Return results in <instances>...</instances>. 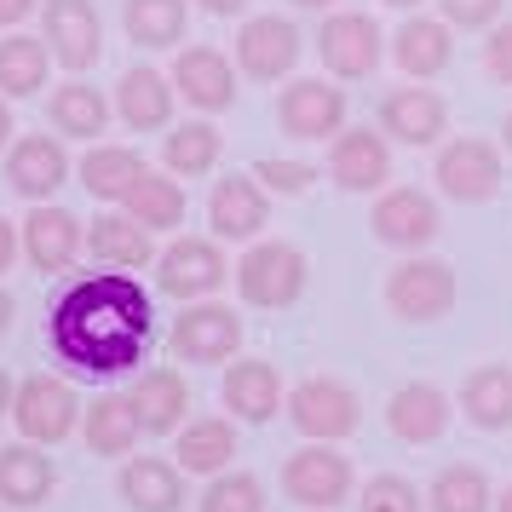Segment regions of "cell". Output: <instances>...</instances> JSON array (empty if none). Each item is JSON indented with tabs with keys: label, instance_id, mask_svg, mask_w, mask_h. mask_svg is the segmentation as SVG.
Masks as SVG:
<instances>
[{
	"label": "cell",
	"instance_id": "603a6c76",
	"mask_svg": "<svg viewBox=\"0 0 512 512\" xmlns=\"http://www.w3.org/2000/svg\"><path fill=\"white\" fill-rule=\"evenodd\" d=\"M116 116L133 133H162L167 121H173V75L150 70V64L127 70L116 81Z\"/></svg>",
	"mask_w": 512,
	"mask_h": 512
},
{
	"label": "cell",
	"instance_id": "4316f807",
	"mask_svg": "<svg viewBox=\"0 0 512 512\" xmlns=\"http://www.w3.org/2000/svg\"><path fill=\"white\" fill-rule=\"evenodd\" d=\"M133 415H139V426L150 438L179 432V420L190 415V386L173 369H150L139 386H133Z\"/></svg>",
	"mask_w": 512,
	"mask_h": 512
},
{
	"label": "cell",
	"instance_id": "cb8c5ba5",
	"mask_svg": "<svg viewBox=\"0 0 512 512\" xmlns=\"http://www.w3.org/2000/svg\"><path fill=\"white\" fill-rule=\"evenodd\" d=\"M116 489L133 512H179V501H185V466L162 461V455H139V461L121 466Z\"/></svg>",
	"mask_w": 512,
	"mask_h": 512
},
{
	"label": "cell",
	"instance_id": "74e56055",
	"mask_svg": "<svg viewBox=\"0 0 512 512\" xmlns=\"http://www.w3.org/2000/svg\"><path fill=\"white\" fill-rule=\"evenodd\" d=\"M162 162H167V173H179V179H202V173H213V162H219V133H213L208 121L173 127L162 139Z\"/></svg>",
	"mask_w": 512,
	"mask_h": 512
},
{
	"label": "cell",
	"instance_id": "e0dca14e",
	"mask_svg": "<svg viewBox=\"0 0 512 512\" xmlns=\"http://www.w3.org/2000/svg\"><path fill=\"white\" fill-rule=\"evenodd\" d=\"M173 87H179V98H190L208 116L213 110H231L236 104V64L213 47H185L173 58Z\"/></svg>",
	"mask_w": 512,
	"mask_h": 512
},
{
	"label": "cell",
	"instance_id": "7bdbcfd3",
	"mask_svg": "<svg viewBox=\"0 0 512 512\" xmlns=\"http://www.w3.org/2000/svg\"><path fill=\"white\" fill-rule=\"evenodd\" d=\"M484 70L495 75V81H507V87H512V24L489 29V41H484Z\"/></svg>",
	"mask_w": 512,
	"mask_h": 512
},
{
	"label": "cell",
	"instance_id": "44dd1931",
	"mask_svg": "<svg viewBox=\"0 0 512 512\" xmlns=\"http://www.w3.org/2000/svg\"><path fill=\"white\" fill-rule=\"evenodd\" d=\"M225 409L236 420H248V426H265V420L288 409V397H282V374L277 363H265V357H248V363H231L225 369Z\"/></svg>",
	"mask_w": 512,
	"mask_h": 512
},
{
	"label": "cell",
	"instance_id": "836d02e7",
	"mask_svg": "<svg viewBox=\"0 0 512 512\" xmlns=\"http://www.w3.org/2000/svg\"><path fill=\"white\" fill-rule=\"evenodd\" d=\"M110 98L98 93V87H87L81 75L75 81H64L58 93H52V127L58 133H75V139H98L104 127H110Z\"/></svg>",
	"mask_w": 512,
	"mask_h": 512
},
{
	"label": "cell",
	"instance_id": "4fadbf2b",
	"mask_svg": "<svg viewBox=\"0 0 512 512\" xmlns=\"http://www.w3.org/2000/svg\"><path fill=\"white\" fill-rule=\"evenodd\" d=\"M47 47L64 70H93L104 58V24H98L93 0H47Z\"/></svg>",
	"mask_w": 512,
	"mask_h": 512
},
{
	"label": "cell",
	"instance_id": "f5cc1de1",
	"mask_svg": "<svg viewBox=\"0 0 512 512\" xmlns=\"http://www.w3.org/2000/svg\"><path fill=\"white\" fill-rule=\"evenodd\" d=\"M501 139H507V150H512V116H507V121H501Z\"/></svg>",
	"mask_w": 512,
	"mask_h": 512
},
{
	"label": "cell",
	"instance_id": "c3c4849f",
	"mask_svg": "<svg viewBox=\"0 0 512 512\" xmlns=\"http://www.w3.org/2000/svg\"><path fill=\"white\" fill-rule=\"evenodd\" d=\"M12 144V110H6V98H0V150Z\"/></svg>",
	"mask_w": 512,
	"mask_h": 512
},
{
	"label": "cell",
	"instance_id": "8992f818",
	"mask_svg": "<svg viewBox=\"0 0 512 512\" xmlns=\"http://www.w3.org/2000/svg\"><path fill=\"white\" fill-rule=\"evenodd\" d=\"M75 415H81V403H75L70 380H58V374H24L18 380L12 420L29 443H64L75 432Z\"/></svg>",
	"mask_w": 512,
	"mask_h": 512
},
{
	"label": "cell",
	"instance_id": "f546056e",
	"mask_svg": "<svg viewBox=\"0 0 512 512\" xmlns=\"http://www.w3.org/2000/svg\"><path fill=\"white\" fill-rule=\"evenodd\" d=\"M52 47L41 35H6L0 41V98H29L47 87Z\"/></svg>",
	"mask_w": 512,
	"mask_h": 512
},
{
	"label": "cell",
	"instance_id": "7402d4cb",
	"mask_svg": "<svg viewBox=\"0 0 512 512\" xmlns=\"http://www.w3.org/2000/svg\"><path fill=\"white\" fill-rule=\"evenodd\" d=\"M449 392H438V386H426V380H415V386H397L392 403H386V426H392V438L403 443H438L443 432H449Z\"/></svg>",
	"mask_w": 512,
	"mask_h": 512
},
{
	"label": "cell",
	"instance_id": "816d5d0a",
	"mask_svg": "<svg viewBox=\"0 0 512 512\" xmlns=\"http://www.w3.org/2000/svg\"><path fill=\"white\" fill-rule=\"evenodd\" d=\"M294 6H305V12H317V6H334V0H294Z\"/></svg>",
	"mask_w": 512,
	"mask_h": 512
},
{
	"label": "cell",
	"instance_id": "5b68a950",
	"mask_svg": "<svg viewBox=\"0 0 512 512\" xmlns=\"http://www.w3.org/2000/svg\"><path fill=\"white\" fill-rule=\"evenodd\" d=\"M455 294H461V282H455V265H443V259H403L386 277V305L403 323H438L455 305Z\"/></svg>",
	"mask_w": 512,
	"mask_h": 512
},
{
	"label": "cell",
	"instance_id": "ee69618b",
	"mask_svg": "<svg viewBox=\"0 0 512 512\" xmlns=\"http://www.w3.org/2000/svg\"><path fill=\"white\" fill-rule=\"evenodd\" d=\"M18 254H24V236H18V225L0 219V271H12V259Z\"/></svg>",
	"mask_w": 512,
	"mask_h": 512
},
{
	"label": "cell",
	"instance_id": "d4e9b609",
	"mask_svg": "<svg viewBox=\"0 0 512 512\" xmlns=\"http://www.w3.org/2000/svg\"><path fill=\"white\" fill-rule=\"evenodd\" d=\"M150 225H139L133 213H98L93 231H87V248H93V259H104V265H116V271H139V265H150L156 259V242H150Z\"/></svg>",
	"mask_w": 512,
	"mask_h": 512
},
{
	"label": "cell",
	"instance_id": "6da1fadb",
	"mask_svg": "<svg viewBox=\"0 0 512 512\" xmlns=\"http://www.w3.org/2000/svg\"><path fill=\"white\" fill-rule=\"evenodd\" d=\"M150 334H156L150 294L133 282V271H116V265L70 282L47 317L52 357L87 380L133 374L150 351Z\"/></svg>",
	"mask_w": 512,
	"mask_h": 512
},
{
	"label": "cell",
	"instance_id": "e575fe53",
	"mask_svg": "<svg viewBox=\"0 0 512 512\" xmlns=\"http://www.w3.org/2000/svg\"><path fill=\"white\" fill-rule=\"evenodd\" d=\"M144 438L133 397H98L87 403V449L93 455H133V443Z\"/></svg>",
	"mask_w": 512,
	"mask_h": 512
},
{
	"label": "cell",
	"instance_id": "f1b7e54d",
	"mask_svg": "<svg viewBox=\"0 0 512 512\" xmlns=\"http://www.w3.org/2000/svg\"><path fill=\"white\" fill-rule=\"evenodd\" d=\"M449 52H455V41H449V24H438V18H409V24L392 35L397 70L415 75V81L449 70Z\"/></svg>",
	"mask_w": 512,
	"mask_h": 512
},
{
	"label": "cell",
	"instance_id": "3957f363",
	"mask_svg": "<svg viewBox=\"0 0 512 512\" xmlns=\"http://www.w3.org/2000/svg\"><path fill=\"white\" fill-rule=\"evenodd\" d=\"M282 495L305 512H334L351 501V461L334 443H305L282 466Z\"/></svg>",
	"mask_w": 512,
	"mask_h": 512
},
{
	"label": "cell",
	"instance_id": "bcb514c9",
	"mask_svg": "<svg viewBox=\"0 0 512 512\" xmlns=\"http://www.w3.org/2000/svg\"><path fill=\"white\" fill-rule=\"evenodd\" d=\"M248 0H202V12H213V18H236Z\"/></svg>",
	"mask_w": 512,
	"mask_h": 512
},
{
	"label": "cell",
	"instance_id": "d6986e66",
	"mask_svg": "<svg viewBox=\"0 0 512 512\" xmlns=\"http://www.w3.org/2000/svg\"><path fill=\"white\" fill-rule=\"evenodd\" d=\"M64 179H70V156H64V144L58 139L29 133V139L12 144V156H6V185L18 190L24 202H47Z\"/></svg>",
	"mask_w": 512,
	"mask_h": 512
},
{
	"label": "cell",
	"instance_id": "f6af8a7d",
	"mask_svg": "<svg viewBox=\"0 0 512 512\" xmlns=\"http://www.w3.org/2000/svg\"><path fill=\"white\" fill-rule=\"evenodd\" d=\"M41 0H0V29H12V24H24L29 12H35Z\"/></svg>",
	"mask_w": 512,
	"mask_h": 512
},
{
	"label": "cell",
	"instance_id": "1f68e13d",
	"mask_svg": "<svg viewBox=\"0 0 512 512\" xmlns=\"http://www.w3.org/2000/svg\"><path fill=\"white\" fill-rule=\"evenodd\" d=\"M139 150H127V144H98V150H87L81 156V185H87V196H98V202H121L127 190L139 185Z\"/></svg>",
	"mask_w": 512,
	"mask_h": 512
},
{
	"label": "cell",
	"instance_id": "ba28073f",
	"mask_svg": "<svg viewBox=\"0 0 512 512\" xmlns=\"http://www.w3.org/2000/svg\"><path fill=\"white\" fill-rule=\"evenodd\" d=\"M369 225H374V236H380L386 248H403V254H415V248H426V242H438L443 213H438V202H432L426 190L397 185V190H386V196L374 202Z\"/></svg>",
	"mask_w": 512,
	"mask_h": 512
},
{
	"label": "cell",
	"instance_id": "f35d334b",
	"mask_svg": "<svg viewBox=\"0 0 512 512\" xmlns=\"http://www.w3.org/2000/svg\"><path fill=\"white\" fill-rule=\"evenodd\" d=\"M196 512H265V489L254 472H213Z\"/></svg>",
	"mask_w": 512,
	"mask_h": 512
},
{
	"label": "cell",
	"instance_id": "ab89813d",
	"mask_svg": "<svg viewBox=\"0 0 512 512\" xmlns=\"http://www.w3.org/2000/svg\"><path fill=\"white\" fill-rule=\"evenodd\" d=\"M357 512H426V495H420L409 478H397V472H380L363 484V501Z\"/></svg>",
	"mask_w": 512,
	"mask_h": 512
},
{
	"label": "cell",
	"instance_id": "8fae6325",
	"mask_svg": "<svg viewBox=\"0 0 512 512\" xmlns=\"http://www.w3.org/2000/svg\"><path fill=\"white\" fill-rule=\"evenodd\" d=\"M317 52H323V64L340 81H363V75L380 70V24H374L369 12H334L323 29H317Z\"/></svg>",
	"mask_w": 512,
	"mask_h": 512
},
{
	"label": "cell",
	"instance_id": "f907efd6",
	"mask_svg": "<svg viewBox=\"0 0 512 512\" xmlns=\"http://www.w3.org/2000/svg\"><path fill=\"white\" fill-rule=\"evenodd\" d=\"M495 512H512V484L501 489V501H495Z\"/></svg>",
	"mask_w": 512,
	"mask_h": 512
},
{
	"label": "cell",
	"instance_id": "b9f144b4",
	"mask_svg": "<svg viewBox=\"0 0 512 512\" xmlns=\"http://www.w3.org/2000/svg\"><path fill=\"white\" fill-rule=\"evenodd\" d=\"M438 12L455 29H489L501 18V0H438Z\"/></svg>",
	"mask_w": 512,
	"mask_h": 512
},
{
	"label": "cell",
	"instance_id": "d590c367",
	"mask_svg": "<svg viewBox=\"0 0 512 512\" xmlns=\"http://www.w3.org/2000/svg\"><path fill=\"white\" fill-rule=\"evenodd\" d=\"M121 24H127V41H139V47H179L190 6L185 0H127Z\"/></svg>",
	"mask_w": 512,
	"mask_h": 512
},
{
	"label": "cell",
	"instance_id": "4dcf8cb0",
	"mask_svg": "<svg viewBox=\"0 0 512 512\" xmlns=\"http://www.w3.org/2000/svg\"><path fill=\"white\" fill-rule=\"evenodd\" d=\"M121 208L133 213L139 225H150V231H179V225H185V185H179V179H167V173H150V167H144L139 185L121 196Z\"/></svg>",
	"mask_w": 512,
	"mask_h": 512
},
{
	"label": "cell",
	"instance_id": "30bf717a",
	"mask_svg": "<svg viewBox=\"0 0 512 512\" xmlns=\"http://www.w3.org/2000/svg\"><path fill=\"white\" fill-rule=\"evenodd\" d=\"M432 179L449 202H489L501 190V156L489 139H455L438 150V167Z\"/></svg>",
	"mask_w": 512,
	"mask_h": 512
},
{
	"label": "cell",
	"instance_id": "7c38bea8",
	"mask_svg": "<svg viewBox=\"0 0 512 512\" xmlns=\"http://www.w3.org/2000/svg\"><path fill=\"white\" fill-rule=\"evenodd\" d=\"M328 179L340 190H351V196L380 190L392 179L386 133H374V127H340V133H334V150H328Z\"/></svg>",
	"mask_w": 512,
	"mask_h": 512
},
{
	"label": "cell",
	"instance_id": "9a60e30c",
	"mask_svg": "<svg viewBox=\"0 0 512 512\" xmlns=\"http://www.w3.org/2000/svg\"><path fill=\"white\" fill-rule=\"evenodd\" d=\"M242 346V317L231 305H190L185 317L173 323V351L185 363H225Z\"/></svg>",
	"mask_w": 512,
	"mask_h": 512
},
{
	"label": "cell",
	"instance_id": "ac0fdd59",
	"mask_svg": "<svg viewBox=\"0 0 512 512\" xmlns=\"http://www.w3.org/2000/svg\"><path fill=\"white\" fill-rule=\"evenodd\" d=\"M81 219L70 208H52V202H35L24 219V259L35 271H70L75 254H81Z\"/></svg>",
	"mask_w": 512,
	"mask_h": 512
},
{
	"label": "cell",
	"instance_id": "83f0119b",
	"mask_svg": "<svg viewBox=\"0 0 512 512\" xmlns=\"http://www.w3.org/2000/svg\"><path fill=\"white\" fill-rule=\"evenodd\" d=\"M461 415L478 432H507L512 426V369L507 363H484L466 374L461 386Z\"/></svg>",
	"mask_w": 512,
	"mask_h": 512
},
{
	"label": "cell",
	"instance_id": "277c9868",
	"mask_svg": "<svg viewBox=\"0 0 512 512\" xmlns=\"http://www.w3.org/2000/svg\"><path fill=\"white\" fill-rule=\"evenodd\" d=\"M288 420H294L311 443H340L363 426V403H357V392H351L346 380L317 374V380H300V386L288 392Z\"/></svg>",
	"mask_w": 512,
	"mask_h": 512
},
{
	"label": "cell",
	"instance_id": "7dc6e473",
	"mask_svg": "<svg viewBox=\"0 0 512 512\" xmlns=\"http://www.w3.org/2000/svg\"><path fill=\"white\" fill-rule=\"evenodd\" d=\"M12 397H18V386H12V374L0 369V415H12Z\"/></svg>",
	"mask_w": 512,
	"mask_h": 512
},
{
	"label": "cell",
	"instance_id": "ffe728a7",
	"mask_svg": "<svg viewBox=\"0 0 512 512\" xmlns=\"http://www.w3.org/2000/svg\"><path fill=\"white\" fill-rule=\"evenodd\" d=\"M208 219H213V231L225 236V242H248V236H259V225L271 219L265 185H259L254 173H231V179H219L213 196H208Z\"/></svg>",
	"mask_w": 512,
	"mask_h": 512
},
{
	"label": "cell",
	"instance_id": "8d00e7d4",
	"mask_svg": "<svg viewBox=\"0 0 512 512\" xmlns=\"http://www.w3.org/2000/svg\"><path fill=\"white\" fill-rule=\"evenodd\" d=\"M426 512H495V489H489L484 466H443L426 489Z\"/></svg>",
	"mask_w": 512,
	"mask_h": 512
},
{
	"label": "cell",
	"instance_id": "d6a6232c",
	"mask_svg": "<svg viewBox=\"0 0 512 512\" xmlns=\"http://www.w3.org/2000/svg\"><path fill=\"white\" fill-rule=\"evenodd\" d=\"M236 455V426L225 415H208V420H190L185 432H179V466L185 472H202V478H213V472H225Z\"/></svg>",
	"mask_w": 512,
	"mask_h": 512
},
{
	"label": "cell",
	"instance_id": "484cf974",
	"mask_svg": "<svg viewBox=\"0 0 512 512\" xmlns=\"http://www.w3.org/2000/svg\"><path fill=\"white\" fill-rule=\"evenodd\" d=\"M58 484V466L52 455H41L35 443H12V449H0V501L6 507H41Z\"/></svg>",
	"mask_w": 512,
	"mask_h": 512
},
{
	"label": "cell",
	"instance_id": "5bb4252c",
	"mask_svg": "<svg viewBox=\"0 0 512 512\" xmlns=\"http://www.w3.org/2000/svg\"><path fill=\"white\" fill-rule=\"evenodd\" d=\"M300 47L305 41L288 18H248L236 35V70L254 75V81H282L300 64Z\"/></svg>",
	"mask_w": 512,
	"mask_h": 512
},
{
	"label": "cell",
	"instance_id": "681fc988",
	"mask_svg": "<svg viewBox=\"0 0 512 512\" xmlns=\"http://www.w3.org/2000/svg\"><path fill=\"white\" fill-rule=\"evenodd\" d=\"M6 328H12V294L0 288V334H6Z\"/></svg>",
	"mask_w": 512,
	"mask_h": 512
},
{
	"label": "cell",
	"instance_id": "db71d44e",
	"mask_svg": "<svg viewBox=\"0 0 512 512\" xmlns=\"http://www.w3.org/2000/svg\"><path fill=\"white\" fill-rule=\"evenodd\" d=\"M386 6H420V0H386Z\"/></svg>",
	"mask_w": 512,
	"mask_h": 512
},
{
	"label": "cell",
	"instance_id": "7a4b0ae2",
	"mask_svg": "<svg viewBox=\"0 0 512 512\" xmlns=\"http://www.w3.org/2000/svg\"><path fill=\"white\" fill-rule=\"evenodd\" d=\"M305 254L294 242H254L236 265V294L259 311H288L305 294Z\"/></svg>",
	"mask_w": 512,
	"mask_h": 512
},
{
	"label": "cell",
	"instance_id": "60d3db41",
	"mask_svg": "<svg viewBox=\"0 0 512 512\" xmlns=\"http://www.w3.org/2000/svg\"><path fill=\"white\" fill-rule=\"evenodd\" d=\"M254 179L271 190V196H300V190H311L317 167L311 162H254Z\"/></svg>",
	"mask_w": 512,
	"mask_h": 512
},
{
	"label": "cell",
	"instance_id": "9c48e42d",
	"mask_svg": "<svg viewBox=\"0 0 512 512\" xmlns=\"http://www.w3.org/2000/svg\"><path fill=\"white\" fill-rule=\"evenodd\" d=\"M156 282L173 300H208L225 288V254L208 236H179L167 254H156Z\"/></svg>",
	"mask_w": 512,
	"mask_h": 512
},
{
	"label": "cell",
	"instance_id": "2e32d148",
	"mask_svg": "<svg viewBox=\"0 0 512 512\" xmlns=\"http://www.w3.org/2000/svg\"><path fill=\"white\" fill-rule=\"evenodd\" d=\"M443 127H449V104L438 93H426V87H397V93L380 98V133H392L409 150L438 144Z\"/></svg>",
	"mask_w": 512,
	"mask_h": 512
},
{
	"label": "cell",
	"instance_id": "52a82bcc",
	"mask_svg": "<svg viewBox=\"0 0 512 512\" xmlns=\"http://www.w3.org/2000/svg\"><path fill=\"white\" fill-rule=\"evenodd\" d=\"M277 127L288 133V139H300V144L334 139V133L346 127V93L328 87V81H317V75L288 81L282 98H277Z\"/></svg>",
	"mask_w": 512,
	"mask_h": 512
}]
</instances>
